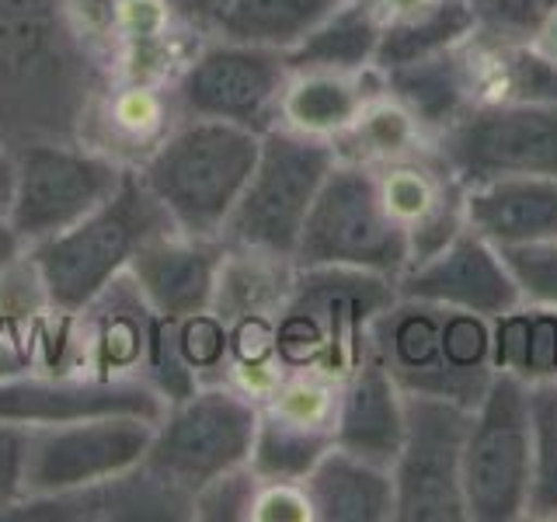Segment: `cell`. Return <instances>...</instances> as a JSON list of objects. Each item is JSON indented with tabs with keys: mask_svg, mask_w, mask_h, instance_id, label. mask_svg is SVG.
Segmentation results:
<instances>
[{
	"mask_svg": "<svg viewBox=\"0 0 557 522\" xmlns=\"http://www.w3.org/2000/svg\"><path fill=\"white\" fill-rule=\"evenodd\" d=\"M370 356L391 373L400 394L443 397L463 408H474L495 376L492 321L411 296H397L376 313Z\"/></svg>",
	"mask_w": 557,
	"mask_h": 522,
	"instance_id": "cell-1",
	"label": "cell"
},
{
	"mask_svg": "<svg viewBox=\"0 0 557 522\" xmlns=\"http://www.w3.org/2000/svg\"><path fill=\"white\" fill-rule=\"evenodd\" d=\"M161 234H174L171 216L139 171H126L112 199H104L95 213L28 248L42 300L60 313L87 310L119 275H126L136 251Z\"/></svg>",
	"mask_w": 557,
	"mask_h": 522,
	"instance_id": "cell-2",
	"label": "cell"
},
{
	"mask_svg": "<svg viewBox=\"0 0 557 522\" xmlns=\"http://www.w3.org/2000/svg\"><path fill=\"white\" fill-rule=\"evenodd\" d=\"M261 153V133L220 119H191L168 133L139 167L174 231L196 240L223 237Z\"/></svg>",
	"mask_w": 557,
	"mask_h": 522,
	"instance_id": "cell-3",
	"label": "cell"
},
{
	"mask_svg": "<svg viewBox=\"0 0 557 522\" xmlns=\"http://www.w3.org/2000/svg\"><path fill=\"white\" fill-rule=\"evenodd\" d=\"M394 300V278L359 269H304L275 327V356L293 370L348 376L370 356V324Z\"/></svg>",
	"mask_w": 557,
	"mask_h": 522,
	"instance_id": "cell-4",
	"label": "cell"
},
{
	"mask_svg": "<svg viewBox=\"0 0 557 522\" xmlns=\"http://www.w3.org/2000/svg\"><path fill=\"white\" fill-rule=\"evenodd\" d=\"M293 261L300 269H359L397 283L411 265V234L376 174L359 161H338L310 206Z\"/></svg>",
	"mask_w": 557,
	"mask_h": 522,
	"instance_id": "cell-5",
	"label": "cell"
},
{
	"mask_svg": "<svg viewBox=\"0 0 557 522\" xmlns=\"http://www.w3.org/2000/svg\"><path fill=\"white\" fill-rule=\"evenodd\" d=\"M338 164V150L321 136L269 129L251 182L237 199L226 237L255 254L293 261L313 199Z\"/></svg>",
	"mask_w": 557,
	"mask_h": 522,
	"instance_id": "cell-6",
	"label": "cell"
},
{
	"mask_svg": "<svg viewBox=\"0 0 557 522\" xmlns=\"http://www.w3.org/2000/svg\"><path fill=\"white\" fill-rule=\"evenodd\" d=\"M533 467L530 383L495 373L474 405L463 443L467 519L516 522L527 519Z\"/></svg>",
	"mask_w": 557,
	"mask_h": 522,
	"instance_id": "cell-7",
	"label": "cell"
},
{
	"mask_svg": "<svg viewBox=\"0 0 557 522\" xmlns=\"http://www.w3.org/2000/svg\"><path fill=\"white\" fill-rule=\"evenodd\" d=\"M255 432L258 408L244 394L226 387L191 390L171 400L157 422L144 470L191 498L202 484L251 460Z\"/></svg>",
	"mask_w": 557,
	"mask_h": 522,
	"instance_id": "cell-8",
	"label": "cell"
},
{
	"mask_svg": "<svg viewBox=\"0 0 557 522\" xmlns=\"http://www.w3.org/2000/svg\"><path fill=\"white\" fill-rule=\"evenodd\" d=\"M474 408L405 394V443L391 467L400 522H463V443Z\"/></svg>",
	"mask_w": 557,
	"mask_h": 522,
	"instance_id": "cell-9",
	"label": "cell"
},
{
	"mask_svg": "<svg viewBox=\"0 0 557 522\" xmlns=\"http://www.w3.org/2000/svg\"><path fill=\"white\" fill-rule=\"evenodd\" d=\"M440 157L463 188L530 174L557 178V104H474L443 129Z\"/></svg>",
	"mask_w": 557,
	"mask_h": 522,
	"instance_id": "cell-10",
	"label": "cell"
},
{
	"mask_svg": "<svg viewBox=\"0 0 557 522\" xmlns=\"http://www.w3.org/2000/svg\"><path fill=\"white\" fill-rule=\"evenodd\" d=\"M157 422L136 414H98L28 428L25 498L95 487L144 463Z\"/></svg>",
	"mask_w": 557,
	"mask_h": 522,
	"instance_id": "cell-11",
	"label": "cell"
},
{
	"mask_svg": "<svg viewBox=\"0 0 557 522\" xmlns=\"http://www.w3.org/2000/svg\"><path fill=\"white\" fill-rule=\"evenodd\" d=\"M14 167L17 174L8 220L28 248L95 213L104 199H112L126 174L112 157L49 144H35L14 153Z\"/></svg>",
	"mask_w": 557,
	"mask_h": 522,
	"instance_id": "cell-12",
	"label": "cell"
},
{
	"mask_svg": "<svg viewBox=\"0 0 557 522\" xmlns=\"http://www.w3.org/2000/svg\"><path fill=\"white\" fill-rule=\"evenodd\" d=\"M289 77L283 49L226 39L202 49L185 66L178 98L188 115L234 122V126H248L265 136L275 129L272 119L283 112Z\"/></svg>",
	"mask_w": 557,
	"mask_h": 522,
	"instance_id": "cell-13",
	"label": "cell"
},
{
	"mask_svg": "<svg viewBox=\"0 0 557 522\" xmlns=\"http://www.w3.org/2000/svg\"><path fill=\"white\" fill-rule=\"evenodd\" d=\"M171 400L139 376L0 380V418L14 425H60L98 414H136L161 422Z\"/></svg>",
	"mask_w": 557,
	"mask_h": 522,
	"instance_id": "cell-14",
	"label": "cell"
},
{
	"mask_svg": "<svg viewBox=\"0 0 557 522\" xmlns=\"http://www.w3.org/2000/svg\"><path fill=\"white\" fill-rule=\"evenodd\" d=\"M394 286L397 296L470 310L487 321L519 307V289L509 269H505L498 248L470 231V226H463L432 258L414 261L411 269H405V275Z\"/></svg>",
	"mask_w": 557,
	"mask_h": 522,
	"instance_id": "cell-15",
	"label": "cell"
},
{
	"mask_svg": "<svg viewBox=\"0 0 557 522\" xmlns=\"http://www.w3.org/2000/svg\"><path fill=\"white\" fill-rule=\"evenodd\" d=\"M129 283L161 321H185L213 307L220 286V251L213 240L161 234L147 240L129 261Z\"/></svg>",
	"mask_w": 557,
	"mask_h": 522,
	"instance_id": "cell-16",
	"label": "cell"
},
{
	"mask_svg": "<svg viewBox=\"0 0 557 522\" xmlns=\"http://www.w3.org/2000/svg\"><path fill=\"white\" fill-rule=\"evenodd\" d=\"M400 443H405V394L373 356H366L345 376L335 405V446L370 463L394 467Z\"/></svg>",
	"mask_w": 557,
	"mask_h": 522,
	"instance_id": "cell-17",
	"label": "cell"
},
{
	"mask_svg": "<svg viewBox=\"0 0 557 522\" xmlns=\"http://www.w3.org/2000/svg\"><path fill=\"white\" fill-rule=\"evenodd\" d=\"M463 223L495 248L557 240V178H495L463 188Z\"/></svg>",
	"mask_w": 557,
	"mask_h": 522,
	"instance_id": "cell-18",
	"label": "cell"
},
{
	"mask_svg": "<svg viewBox=\"0 0 557 522\" xmlns=\"http://www.w3.org/2000/svg\"><path fill=\"white\" fill-rule=\"evenodd\" d=\"M310 519L318 522H387L397 519L394 474L356 457L342 446H331L300 481Z\"/></svg>",
	"mask_w": 557,
	"mask_h": 522,
	"instance_id": "cell-19",
	"label": "cell"
},
{
	"mask_svg": "<svg viewBox=\"0 0 557 522\" xmlns=\"http://www.w3.org/2000/svg\"><path fill=\"white\" fill-rule=\"evenodd\" d=\"M474 63L457 49H446L440 57L418 60L408 66L387 70V91H394L397 104L411 115L414 126L449 129L467 109H474Z\"/></svg>",
	"mask_w": 557,
	"mask_h": 522,
	"instance_id": "cell-20",
	"label": "cell"
},
{
	"mask_svg": "<svg viewBox=\"0 0 557 522\" xmlns=\"http://www.w3.org/2000/svg\"><path fill=\"white\" fill-rule=\"evenodd\" d=\"M383 22L373 0H342L321 25H313L300 42L286 49L289 74H356L376 57Z\"/></svg>",
	"mask_w": 557,
	"mask_h": 522,
	"instance_id": "cell-21",
	"label": "cell"
},
{
	"mask_svg": "<svg viewBox=\"0 0 557 522\" xmlns=\"http://www.w3.org/2000/svg\"><path fill=\"white\" fill-rule=\"evenodd\" d=\"M478 32L470 0H429L383 25L373 66L383 74L463 46Z\"/></svg>",
	"mask_w": 557,
	"mask_h": 522,
	"instance_id": "cell-22",
	"label": "cell"
},
{
	"mask_svg": "<svg viewBox=\"0 0 557 522\" xmlns=\"http://www.w3.org/2000/svg\"><path fill=\"white\" fill-rule=\"evenodd\" d=\"M492 365L522 383H557V307L519 303L492 318Z\"/></svg>",
	"mask_w": 557,
	"mask_h": 522,
	"instance_id": "cell-23",
	"label": "cell"
},
{
	"mask_svg": "<svg viewBox=\"0 0 557 522\" xmlns=\"http://www.w3.org/2000/svg\"><path fill=\"white\" fill-rule=\"evenodd\" d=\"M331 446H335L331 425H313L272 408L269 414H258L248 463L261 484H300Z\"/></svg>",
	"mask_w": 557,
	"mask_h": 522,
	"instance_id": "cell-24",
	"label": "cell"
},
{
	"mask_svg": "<svg viewBox=\"0 0 557 522\" xmlns=\"http://www.w3.org/2000/svg\"><path fill=\"white\" fill-rule=\"evenodd\" d=\"M362 109L366 95L352 74H327V70L293 74L283 95V115L296 133L307 136L345 133Z\"/></svg>",
	"mask_w": 557,
	"mask_h": 522,
	"instance_id": "cell-25",
	"label": "cell"
},
{
	"mask_svg": "<svg viewBox=\"0 0 557 522\" xmlns=\"http://www.w3.org/2000/svg\"><path fill=\"white\" fill-rule=\"evenodd\" d=\"M338 4L342 0H226L220 28L234 42L286 52Z\"/></svg>",
	"mask_w": 557,
	"mask_h": 522,
	"instance_id": "cell-26",
	"label": "cell"
},
{
	"mask_svg": "<svg viewBox=\"0 0 557 522\" xmlns=\"http://www.w3.org/2000/svg\"><path fill=\"white\" fill-rule=\"evenodd\" d=\"M533 467L527 519H557V383L530 387Z\"/></svg>",
	"mask_w": 557,
	"mask_h": 522,
	"instance_id": "cell-27",
	"label": "cell"
},
{
	"mask_svg": "<svg viewBox=\"0 0 557 522\" xmlns=\"http://www.w3.org/2000/svg\"><path fill=\"white\" fill-rule=\"evenodd\" d=\"M478 35L495 49L533 46V39L557 14V0H470Z\"/></svg>",
	"mask_w": 557,
	"mask_h": 522,
	"instance_id": "cell-28",
	"label": "cell"
},
{
	"mask_svg": "<svg viewBox=\"0 0 557 522\" xmlns=\"http://www.w3.org/2000/svg\"><path fill=\"white\" fill-rule=\"evenodd\" d=\"M519 289V303L557 307V240H530L498 248Z\"/></svg>",
	"mask_w": 557,
	"mask_h": 522,
	"instance_id": "cell-29",
	"label": "cell"
},
{
	"mask_svg": "<svg viewBox=\"0 0 557 522\" xmlns=\"http://www.w3.org/2000/svg\"><path fill=\"white\" fill-rule=\"evenodd\" d=\"M261 492V477L251 470V463H240L226 474L213 477L191 495V519L209 522H237L255 515V501Z\"/></svg>",
	"mask_w": 557,
	"mask_h": 522,
	"instance_id": "cell-30",
	"label": "cell"
},
{
	"mask_svg": "<svg viewBox=\"0 0 557 522\" xmlns=\"http://www.w3.org/2000/svg\"><path fill=\"white\" fill-rule=\"evenodd\" d=\"M498 52H505V98L502 101L557 104V60L544 57V52L533 46H512Z\"/></svg>",
	"mask_w": 557,
	"mask_h": 522,
	"instance_id": "cell-31",
	"label": "cell"
},
{
	"mask_svg": "<svg viewBox=\"0 0 557 522\" xmlns=\"http://www.w3.org/2000/svg\"><path fill=\"white\" fill-rule=\"evenodd\" d=\"M174 348H178V356L185 359L191 373L216 370L226 356V348H231V335H226L220 318L202 310V313H191L185 321H174Z\"/></svg>",
	"mask_w": 557,
	"mask_h": 522,
	"instance_id": "cell-32",
	"label": "cell"
},
{
	"mask_svg": "<svg viewBox=\"0 0 557 522\" xmlns=\"http://www.w3.org/2000/svg\"><path fill=\"white\" fill-rule=\"evenodd\" d=\"M42 39V0H0V60L25 57Z\"/></svg>",
	"mask_w": 557,
	"mask_h": 522,
	"instance_id": "cell-33",
	"label": "cell"
},
{
	"mask_svg": "<svg viewBox=\"0 0 557 522\" xmlns=\"http://www.w3.org/2000/svg\"><path fill=\"white\" fill-rule=\"evenodd\" d=\"M25 460H28V425L0 418V515L25 501Z\"/></svg>",
	"mask_w": 557,
	"mask_h": 522,
	"instance_id": "cell-34",
	"label": "cell"
},
{
	"mask_svg": "<svg viewBox=\"0 0 557 522\" xmlns=\"http://www.w3.org/2000/svg\"><path fill=\"white\" fill-rule=\"evenodd\" d=\"M251 519H258V522H275V519L304 522V519H310V505H307L304 487L300 484H261Z\"/></svg>",
	"mask_w": 557,
	"mask_h": 522,
	"instance_id": "cell-35",
	"label": "cell"
},
{
	"mask_svg": "<svg viewBox=\"0 0 557 522\" xmlns=\"http://www.w3.org/2000/svg\"><path fill=\"white\" fill-rule=\"evenodd\" d=\"M25 254H28L25 237L14 231V223L8 216H0V278H4Z\"/></svg>",
	"mask_w": 557,
	"mask_h": 522,
	"instance_id": "cell-36",
	"label": "cell"
},
{
	"mask_svg": "<svg viewBox=\"0 0 557 522\" xmlns=\"http://www.w3.org/2000/svg\"><path fill=\"white\" fill-rule=\"evenodd\" d=\"M14 157L8 150H0V216L11 213V199H14Z\"/></svg>",
	"mask_w": 557,
	"mask_h": 522,
	"instance_id": "cell-37",
	"label": "cell"
},
{
	"mask_svg": "<svg viewBox=\"0 0 557 522\" xmlns=\"http://www.w3.org/2000/svg\"><path fill=\"white\" fill-rule=\"evenodd\" d=\"M185 14L191 17H209V22H216L220 25V17H223V8H226V0H174Z\"/></svg>",
	"mask_w": 557,
	"mask_h": 522,
	"instance_id": "cell-38",
	"label": "cell"
},
{
	"mask_svg": "<svg viewBox=\"0 0 557 522\" xmlns=\"http://www.w3.org/2000/svg\"><path fill=\"white\" fill-rule=\"evenodd\" d=\"M533 49H540L544 57L557 60V14H550V22L540 28V35L533 39Z\"/></svg>",
	"mask_w": 557,
	"mask_h": 522,
	"instance_id": "cell-39",
	"label": "cell"
}]
</instances>
